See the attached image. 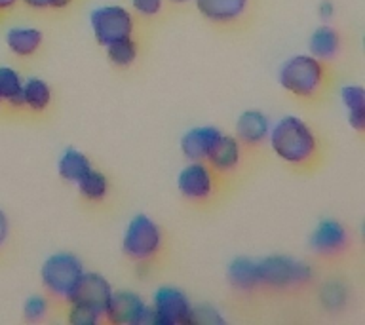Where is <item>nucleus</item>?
<instances>
[{"label":"nucleus","mask_w":365,"mask_h":325,"mask_svg":"<svg viewBox=\"0 0 365 325\" xmlns=\"http://www.w3.org/2000/svg\"><path fill=\"white\" fill-rule=\"evenodd\" d=\"M270 147L278 158L291 165H302L310 162L318 150V139L310 125L299 116H284L274 128L270 125Z\"/></svg>","instance_id":"nucleus-1"},{"label":"nucleus","mask_w":365,"mask_h":325,"mask_svg":"<svg viewBox=\"0 0 365 325\" xmlns=\"http://www.w3.org/2000/svg\"><path fill=\"white\" fill-rule=\"evenodd\" d=\"M279 86L291 96L310 99L322 90L325 82V67L314 56H293L279 67Z\"/></svg>","instance_id":"nucleus-2"},{"label":"nucleus","mask_w":365,"mask_h":325,"mask_svg":"<svg viewBox=\"0 0 365 325\" xmlns=\"http://www.w3.org/2000/svg\"><path fill=\"white\" fill-rule=\"evenodd\" d=\"M82 274H84L82 261L67 251L50 255L40 268V279H42L44 289L51 296L61 299V301H67L71 296Z\"/></svg>","instance_id":"nucleus-3"},{"label":"nucleus","mask_w":365,"mask_h":325,"mask_svg":"<svg viewBox=\"0 0 365 325\" xmlns=\"http://www.w3.org/2000/svg\"><path fill=\"white\" fill-rule=\"evenodd\" d=\"M312 278V268L307 262L293 257L272 255L257 261V279L259 285L268 287H293L307 284Z\"/></svg>","instance_id":"nucleus-4"},{"label":"nucleus","mask_w":365,"mask_h":325,"mask_svg":"<svg viewBox=\"0 0 365 325\" xmlns=\"http://www.w3.org/2000/svg\"><path fill=\"white\" fill-rule=\"evenodd\" d=\"M162 247V230L158 225L145 213H139L125 228L122 249L125 257L135 262L150 261Z\"/></svg>","instance_id":"nucleus-5"},{"label":"nucleus","mask_w":365,"mask_h":325,"mask_svg":"<svg viewBox=\"0 0 365 325\" xmlns=\"http://www.w3.org/2000/svg\"><path fill=\"white\" fill-rule=\"evenodd\" d=\"M90 23L93 36L101 46H108L114 40L128 38L133 33V16L122 6H99L91 10Z\"/></svg>","instance_id":"nucleus-6"},{"label":"nucleus","mask_w":365,"mask_h":325,"mask_svg":"<svg viewBox=\"0 0 365 325\" xmlns=\"http://www.w3.org/2000/svg\"><path fill=\"white\" fill-rule=\"evenodd\" d=\"M105 318L110 324L128 325H156V314L153 306L143 302L133 291H113Z\"/></svg>","instance_id":"nucleus-7"},{"label":"nucleus","mask_w":365,"mask_h":325,"mask_svg":"<svg viewBox=\"0 0 365 325\" xmlns=\"http://www.w3.org/2000/svg\"><path fill=\"white\" fill-rule=\"evenodd\" d=\"M192 308L188 296L177 287L164 285L154 293L153 310L156 314V325L192 324Z\"/></svg>","instance_id":"nucleus-8"},{"label":"nucleus","mask_w":365,"mask_h":325,"mask_svg":"<svg viewBox=\"0 0 365 325\" xmlns=\"http://www.w3.org/2000/svg\"><path fill=\"white\" fill-rule=\"evenodd\" d=\"M110 296H113V287L105 279V276L97 272H84L67 301L86 304L105 318Z\"/></svg>","instance_id":"nucleus-9"},{"label":"nucleus","mask_w":365,"mask_h":325,"mask_svg":"<svg viewBox=\"0 0 365 325\" xmlns=\"http://www.w3.org/2000/svg\"><path fill=\"white\" fill-rule=\"evenodd\" d=\"M177 188L187 200L192 202H204L213 194L215 181L210 165L204 164V160H194L187 167H182L177 177Z\"/></svg>","instance_id":"nucleus-10"},{"label":"nucleus","mask_w":365,"mask_h":325,"mask_svg":"<svg viewBox=\"0 0 365 325\" xmlns=\"http://www.w3.org/2000/svg\"><path fill=\"white\" fill-rule=\"evenodd\" d=\"M221 135L222 133L219 131V128H213V125L190 128L181 139L182 156L190 160V162H194V160H205Z\"/></svg>","instance_id":"nucleus-11"},{"label":"nucleus","mask_w":365,"mask_h":325,"mask_svg":"<svg viewBox=\"0 0 365 325\" xmlns=\"http://www.w3.org/2000/svg\"><path fill=\"white\" fill-rule=\"evenodd\" d=\"M270 133V120L261 110H245L240 114L238 122H236V139L244 145L257 147L261 145Z\"/></svg>","instance_id":"nucleus-12"},{"label":"nucleus","mask_w":365,"mask_h":325,"mask_svg":"<svg viewBox=\"0 0 365 325\" xmlns=\"http://www.w3.org/2000/svg\"><path fill=\"white\" fill-rule=\"evenodd\" d=\"M348 242L346 228L335 219H324L310 236V247L316 253H335Z\"/></svg>","instance_id":"nucleus-13"},{"label":"nucleus","mask_w":365,"mask_h":325,"mask_svg":"<svg viewBox=\"0 0 365 325\" xmlns=\"http://www.w3.org/2000/svg\"><path fill=\"white\" fill-rule=\"evenodd\" d=\"M198 11L213 23H232L244 16L247 0H194Z\"/></svg>","instance_id":"nucleus-14"},{"label":"nucleus","mask_w":365,"mask_h":325,"mask_svg":"<svg viewBox=\"0 0 365 325\" xmlns=\"http://www.w3.org/2000/svg\"><path fill=\"white\" fill-rule=\"evenodd\" d=\"M240 158H242V148H240L238 139L232 135H221L205 160L219 173H228V171L236 170Z\"/></svg>","instance_id":"nucleus-15"},{"label":"nucleus","mask_w":365,"mask_h":325,"mask_svg":"<svg viewBox=\"0 0 365 325\" xmlns=\"http://www.w3.org/2000/svg\"><path fill=\"white\" fill-rule=\"evenodd\" d=\"M42 31L34 27H14L6 33V46L14 56L31 57L42 46Z\"/></svg>","instance_id":"nucleus-16"},{"label":"nucleus","mask_w":365,"mask_h":325,"mask_svg":"<svg viewBox=\"0 0 365 325\" xmlns=\"http://www.w3.org/2000/svg\"><path fill=\"white\" fill-rule=\"evenodd\" d=\"M342 105L348 113V122L356 131L365 128V90L361 86L348 84L341 90Z\"/></svg>","instance_id":"nucleus-17"},{"label":"nucleus","mask_w":365,"mask_h":325,"mask_svg":"<svg viewBox=\"0 0 365 325\" xmlns=\"http://www.w3.org/2000/svg\"><path fill=\"white\" fill-rule=\"evenodd\" d=\"M228 282L234 289L251 291L259 287L257 279V261L247 257H238L228 264Z\"/></svg>","instance_id":"nucleus-18"},{"label":"nucleus","mask_w":365,"mask_h":325,"mask_svg":"<svg viewBox=\"0 0 365 325\" xmlns=\"http://www.w3.org/2000/svg\"><path fill=\"white\" fill-rule=\"evenodd\" d=\"M91 170V162L84 153L76 148H67L57 162V173L68 182H78Z\"/></svg>","instance_id":"nucleus-19"},{"label":"nucleus","mask_w":365,"mask_h":325,"mask_svg":"<svg viewBox=\"0 0 365 325\" xmlns=\"http://www.w3.org/2000/svg\"><path fill=\"white\" fill-rule=\"evenodd\" d=\"M341 46V38L335 29H331L329 25H322L312 33L310 42H308V50L310 56L318 57V59H331L336 56Z\"/></svg>","instance_id":"nucleus-20"},{"label":"nucleus","mask_w":365,"mask_h":325,"mask_svg":"<svg viewBox=\"0 0 365 325\" xmlns=\"http://www.w3.org/2000/svg\"><path fill=\"white\" fill-rule=\"evenodd\" d=\"M51 90L48 82L42 78H29L23 82V107L31 108L33 113H42L50 107Z\"/></svg>","instance_id":"nucleus-21"},{"label":"nucleus","mask_w":365,"mask_h":325,"mask_svg":"<svg viewBox=\"0 0 365 325\" xmlns=\"http://www.w3.org/2000/svg\"><path fill=\"white\" fill-rule=\"evenodd\" d=\"M0 101L10 107H23V80L16 68L0 67Z\"/></svg>","instance_id":"nucleus-22"},{"label":"nucleus","mask_w":365,"mask_h":325,"mask_svg":"<svg viewBox=\"0 0 365 325\" xmlns=\"http://www.w3.org/2000/svg\"><path fill=\"white\" fill-rule=\"evenodd\" d=\"M76 185H78L80 194H82L88 202H101V200H105V196H107L108 192L107 177L103 175L101 171L93 170V167H91Z\"/></svg>","instance_id":"nucleus-23"},{"label":"nucleus","mask_w":365,"mask_h":325,"mask_svg":"<svg viewBox=\"0 0 365 325\" xmlns=\"http://www.w3.org/2000/svg\"><path fill=\"white\" fill-rule=\"evenodd\" d=\"M105 48H107L108 59H110V63L116 65V67L125 68L135 63L137 44L131 40V36H128V38L114 40V42H110V44L105 46Z\"/></svg>","instance_id":"nucleus-24"},{"label":"nucleus","mask_w":365,"mask_h":325,"mask_svg":"<svg viewBox=\"0 0 365 325\" xmlns=\"http://www.w3.org/2000/svg\"><path fill=\"white\" fill-rule=\"evenodd\" d=\"M101 314H97L93 308L86 306V304H78V302H71V308H68V321L73 325H96L97 321H101Z\"/></svg>","instance_id":"nucleus-25"},{"label":"nucleus","mask_w":365,"mask_h":325,"mask_svg":"<svg viewBox=\"0 0 365 325\" xmlns=\"http://www.w3.org/2000/svg\"><path fill=\"white\" fill-rule=\"evenodd\" d=\"M46 312H48V301L42 295H33L25 301L23 316L29 321H38V319L44 318Z\"/></svg>","instance_id":"nucleus-26"},{"label":"nucleus","mask_w":365,"mask_h":325,"mask_svg":"<svg viewBox=\"0 0 365 325\" xmlns=\"http://www.w3.org/2000/svg\"><path fill=\"white\" fill-rule=\"evenodd\" d=\"M322 301H324V304L327 308H341L342 304H344V301H346V291H344V287H342L341 284H335V282H331V284H327L322 289Z\"/></svg>","instance_id":"nucleus-27"},{"label":"nucleus","mask_w":365,"mask_h":325,"mask_svg":"<svg viewBox=\"0 0 365 325\" xmlns=\"http://www.w3.org/2000/svg\"><path fill=\"white\" fill-rule=\"evenodd\" d=\"M225 324V319L217 314L215 308L196 306L192 308V324Z\"/></svg>","instance_id":"nucleus-28"},{"label":"nucleus","mask_w":365,"mask_h":325,"mask_svg":"<svg viewBox=\"0 0 365 325\" xmlns=\"http://www.w3.org/2000/svg\"><path fill=\"white\" fill-rule=\"evenodd\" d=\"M21 2L33 10H63L73 0H21Z\"/></svg>","instance_id":"nucleus-29"},{"label":"nucleus","mask_w":365,"mask_h":325,"mask_svg":"<svg viewBox=\"0 0 365 325\" xmlns=\"http://www.w3.org/2000/svg\"><path fill=\"white\" fill-rule=\"evenodd\" d=\"M131 6L137 14L153 17L162 10V0H131Z\"/></svg>","instance_id":"nucleus-30"},{"label":"nucleus","mask_w":365,"mask_h":325,"mask_svg":"<svg viewBox=\"0 0 365 325\" xmlns=\"http://www.w3.org/2000/svg\"><path fill=\"white\" fill-rule=\"evenodd\" d=\"M10 236V221L2 210H0V247L6 244V239Z\"/></svg>","instance_id":"nucleus-31"},{"label":"nucleus","mask_w":365,"mask_h":325,"mask_svg":"<svg viewBox=\"0 0 365 325\" xmlns=\"http://www.w3.org/2000/svg\"><path fill=\"white\" fill-rule=\"evenodd\" d=\"M318 14H319V17L324 19V21H329L331 17L335 16V6L331 4L329 0H324V2H319Z\"/></svg>","instance_id":"nucleus-32"},{"label":"nucleus","mask_w":365,"mask_h":325,"mask_svg":"<svg viewBox=\"0 0 365 325\" xmlns=\"http://www.w3.org/2000/svg\"><path fill=\"white\" fill-rule=\"evenodd\" d=\"M17 2H19V0H0V11L11 10V8H14Z\"/></svg>","instance_id":"nucleus-33"},{"label":"nucleus","mask_w":365,"mask_h":325,"mask_svg":"<svg viewBox=\"0 0 365 325\" xmlns=\"http://www.w3.org/2000/svg\"><path fill=\"white\" fill-rule=\"evenodd\" d=\"M173 4H185V2H188V0H171Z\"/></svg>","instance_id":"nucleus-34"},{"label":"nucleus","mask_w":365,"mask_h":325,"mask_svg":"<svg viewBox=\"0 0 365 325\" xmlns=\"http://www.w3.org/2000/svg\"><path fill=\"white\" fill-rule=\"evenodd\" d=\"M0 103H2V101H0Z\"/></svg>","instance_id":"nucleus-35"}]
</instances>
